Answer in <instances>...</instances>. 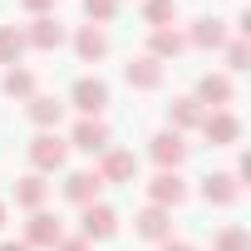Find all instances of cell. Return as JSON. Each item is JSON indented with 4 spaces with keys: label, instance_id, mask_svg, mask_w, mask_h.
I'll use <instances>...</instances> for the list:
<instances>
[{
    "label": "cell",
    "instance_id": "obj_1",
    "mask_svg": "<svg viewBox=\"0 0 251 251\" xmlns=\"http://www.w3.org/2000/svg\"><path fill=\"white\" fill-rule=\"evenodd\" d=\"M59 241H64L59 217H50V212H30V222H25V246H45V251H54Z\"/></svg>",
    "mask_w": 251,
    "mask_h": 251
},
{
    "label": "cell",
    "instance_id": "obj_2",
    "mask_svg": "<svg viewBox=\"0 0 251 251\" xmlns=\"http://www.w3.org/2000/svg\"><path fill=\"white\" fill-rule=\"evenodd\" d=\"M202 133H207V143H212V148H231V143L241 138V123H236V113L212 108V113L202 118Z\"/></svg>",
    "mask_w": 251,
    "mask_h": 251
},
{
    "label": "cell",
    "instance_id": "obj_3",
    "mask_svg": "<svg viewBox=\"0 0 251 251\" xmlns=\"http://www.w3.org/2000/svg\"><path fill=\"white\" fill-rule=\"evenodd\" d=\"M69 99H74V108H79L84 118H99V113L108 108V84H103V79H79Z\"/></svg>",
    "mask_w": 251,
    "mask_h": 251
},
{
    "label": "cell",
    "instance_id": "obj_4",
    "mask_svg": "<svg viewBox=\"0 0 251 251\" xmlns=\"http://www.w3.org/2000/svg\"><path fill=\"white\" fill-rule=\"evenodd\" d=\"M64 158H69V143H59L54 133H40V138L30 143V163H35V173H54V168H64Z\"/></svg>",
    "mask_w": 251,
    "mask_h": 251
},
{
    "label": "cell",
    "instance_id": "obj_5",
    "mask_svg": "<svg viewBox=\"0 0 251 251\" xmlns=\"http://www.w3.org/2000/svg\"><path fill=\"white\" fill-rule=\"evenodd\" d=\"M74 148H79V153H108V148H113L108 123H103V118H79V123H74Z\"/></svg>",
    "mask_w": 251,
    "mask_h": 251
},
{
    "label": "cell",
    "instance_id": "obj_6",
    "mask_svg": "<svg viewBox=\"0 0 251 251\" xmlns=\"http://www.w3.org/2000/svg\"><path fill=\"white\" fill-rule=\"evenodd\" d=\"M153 163H158L163 173H177V168L187 163V143H182V133H173V128L158 133V138H153Z\"/></svg>",
    "mask_w": 251,
    "mask_h": 251
},
{
    "label": "cell",
    "instance_id": "obj_7",
    "mask_svg": "<svg viewBox=\"0 0 251 251\" xmlns=\"http://www.w3.org/2000/svg\"><path fill=\"white\" fill-rule=\"evenodd\" d=\"M113 231H118V212L103 202H89L84 207V241H108Z\"/></svg>",
    "mask_w": 251,
    "mask_h": 251
},
{
    "label": "cell",
    "instance_id": "obj_8",
    "mask_svg": "<svg viewBox=\"0 0 251 251\" xmlns=\"http://www.w3.org/2000/svg\"><path fill=\"white\" fill-rule=\"evenodd\" d=\"M99 177H103V182H133V177H138V158H133L128 148H108L103 163H99Z\"/></svg>",
    "mask_w": 251,
    "mask_h": 251
},
{
    "label": "cell",
    "instance_id": "obj_9",
    "mask_svg": "<svg viewBox=\"0 0 251 251\" xmlns=\"http://www.w3.org/2000/svg\"><path fill=\"white\" fill-rule=\"evenodd\" d=\"M148 197H153V207H177V202H187V182L177 173H158L148 182Z\"/></svg>",
    "mask_w": 251,
    "mask_h": 251
},
{
    "label": "cell",
    "instance_id": "obj_10",
    "mask_svg": "<svg viewBox=\"0 0 251 251\" xmlns=\"http://www.w3.org/2000/svg\"><path fill=\"white\" fill-rule=\"evenodd\" d=\"M202 197H207L212 207H231V202L241 197V182H236L231 173H207V177H202Z\"/></svg>",
    "mask_w": 251,
    "mask_h": 251
},
{
    "label": "cell",
    "instance_id": "obj_11",
    "mask_svg": "<svg viewBox=\"0 0 251 251\" xmlns=\"http://www.w3.org/2000/svg\"><path fill=\"white\" fill-rule=\"evenodd\" d=\"M25 45H35V50H59V45H64V25H59L54 15H35V25L25 30Z\"/></svg>",
    "mask_w": 251,
    "mask_h": 251
},
{
    "label": "cell",
    "instance_id": "obj_12",
    "mask_svg": "<svg viewBox=\"0 0 251 251\" xmlns=\"http://www.w3.org/2000/svg\"><path fill=\"white\" fill-rule=\"evenodd\" d=\"M99 192H103V177H99V173H69V182H64V197H69L74 207L99 202Z\"/></svg>",
    "mask_w": 251,
    "mask_h": 251
},
{
    "label": "cell",
    "instance_id": "obj_13",
    "mask_svg": "<svg viewBox=\"0 0 251 251\" xmlns=\"http://www.w3.org/2000/svg\"><path fill=\"white\" fill-rule=\"evenodd\" d=\"M123 79H128L133 89H158V84H163V64H158L153 54H138V59H128Z\"/></svg>",
    "mask_w": 251,
    "mask_h": 251
},
{
    "label": "cell",
    "instance_id": "obj_14",
    "mask_svg": "<svg viewBox=\"0 0 251 251\" xmlns=\"http://www.w3.org/2000/svg\"><path fill=\"white\" fill-rule=\"evenodd\" d=\"M202 108L212 103V108H226L231 103V79L226 74H202V84H197V94H192Z\"/></svg>",
    "mask_w": 251,
    "mask_h": 251
},
{
    "label": "cell",
    "instance_id": "obj_15",
    "mask_svg": "<svg viewBox=\"0 0 251 251\" xmlns=\"http://www.w3.org/2000/svg\"><path fill=\"white\" fill-rule=\"evenodd\" d=\"M138 236H143V241H168V236H173L168 207H143V212H138Z\"/></svg>",
    "mask_w": 251,
    "mask_h": 251
},
{
    "label": "cell",
    "instance_id": "obj_16",
    "mask_svg": "<svg viewBox=\"0 0 251 251\" xmlns=\"http://www.w3.org/2000/svg\"><path fill=\"white\" fill-rule=\"evenodd\" d=\"M182 40H187V45H197V50H222V45H226V25L207 15V20H197Z\"/></svg>",
    "mask_w": 251,
    "mask_h": 251
},
{
    "label": "cell",
    "instance_id": "obj_17",
    "mask_svg": "<svg viewBox=\"0 0 251 251\" xmlns=\"http://www.w3.org/2000/svg\"><path fill=\"white\" fill-rule=\"evenodd\" d=\"M74 54H79L84 64H94V59H103V54H108V35H103L99 25H84V30L74 35Z\"/></svg>",
    "mask_w": 251,
    "mask_h": 251
},
{
    "label": "cell",
    "instance_id": "obj_18",
    "mask_svg": "<svg viewBox=\"0 0 251 251\" xmlns=\"http://www.w3.org/2000/svg\"><path fill=\"white\" fill-rule=\"evenodd\" d=\"M168 118H173V133H182V128H202L207 108H202L197 99H173V103H168Z\"/></svg>",
    "mask_w": 251,
    "mask_h": 251
},
{
    "label": "cell",
    "instance_id": "obj_19",
    "mask_svg": "<svg viewBox=\"0 0 251 251\" xmlns=\"http://www.w3.org/2000/svg\"><path fill=\"white\" fill-rule=\"evenodd\" d=\"M25 113H30V123H40V128L50 133L54 123L64 118V103H59V99H50V94H35V99L25 103Z\"/></svg>",
    "mask_w": 251,
    "mask_h": 251
},
{
    "label": "cell",
    "instance_id": "obj_20",
    "mask_svg": "<svg viewBox=\"0 0 251 251\" xmlns=\"http://www.w3.org/2000/svg\"><path fill=\"white\" fill-rule=\"evenodd\" d=\"M45 192H50V182H45L40 173H30V177H20V182H15V202H20V207H30V212H40V207H45Z\"/></svg>",
    "mask_w": 251,
    "mask_h": 251
},
{
    "label": "cell",
    "instance_id": "obj_21",
    "mask_svg": "<svg viewBox=\"0 0 251 251\" xmlns=\"http://www.w3.org/2000/svg\"><path fill=\"white\" fill-rule=\"evenodd\" d=\"M182 50H187V40H182L177 30H153V45H148V54H153L158 64H163V59H177Z\"/></svg>",
    "mask_w": 251,
    "mask_h": 251
},
{
    "label": "cell",
    "instance_id": "obj_22",
    "mask_svg": "<svg viewBox=\"0 0 251 251\" xmlns=\"http://www.w3.org/2000/svg\"><path fill=\"white\" fill-rule=\"evenodd\" d=\"M30 45H25V30H15V25H0V64H20V54H25Z\"/></svg>",
    "mask_w": 251,
    "mask_h": 251
},
{
    "label": "cell",
    "instance_id": "obj_23",
    "mask_svg": "<svg viewBox=\"0 0 251 251\" xmlns=\"http://www.w3.org/2000/svg\"><path fill=\"white\" fill-rule=\"evenodd\" d=\"M0 89H5L10 99H35V74L30 69H10L5 79H0Z\"/></svg>",
    "mask_w": 251,
    "mask_h": 251
},
{
    "label": "cell",
    "instance_id": "obj_24",
    "mask_svg": "<svg viewBox=\"0 0 251 251\" xmlns=\"http://www.w3.org/2000/svg\"><path fill=\"white\" fill-rule=\"evenodd\" d=\"M212 251H251V236H246V226H222V231L212 236Z\"/></svg>",
    "mask_w": 251,
    "mask_h": 251
},
{
    "label": "cell",
    "instance_id": "obj_25",
    "mask_svg": "<svg viewBox=\"0 0 251 251\" xmlns=\"http://www.w3.org/2000/svg\"><path fill=\"white\" fill-rule=\"evenodd\" d=\"M173 15H177V0H143V20H148V25L163 30Z\"/></svg>",
    "mask_w": 251,
    "mask_h": 251
},
{
    "label": "cell",
    "instance_id": "obj_26",
    "mask_svg": "<svg viewBox=\"0 0 251 251\" xmlns=\"http://www.w3.org/2000/svg\"><path fill=\"white\" fill-rule=\"evenodd\" d=\"M113 10H118V0H84L89 20H113Z\"/></svg>",
    "mask_w": 251,
    "mask_h": 251
},
{
    "label": "cell",
    "instance_id": "obj_27",
    "mask_svg": "<svg viewBox=\"0 0 251 251\" xmlns=\"http://www.w3.org/2000/svg\"><path fill=\"white\" fill-rule=\"evenodd\" d=\"M246 59H251V45H246V40H231V45H226V64H231V69H246Z\"/></svg>",
    "mask_w": 251,
    "mask_h": 251
},
{
    "label": "cell",
    "instance_id": "obj_28",
    "mask_svg": "<svg viewBox=\"0 0 251 251\" xmlns=\"http://www.w3.org/2000/svg\"><path fill=\"white\" fill-rule=\"evenodd\" d=\"M54 251H94V241H84V236H69V241H59Z\"/></svg>",
    "mask_w": 251,
    "mask_h": 251
},
{
    "label": "cell",
    "instance_id": "obj_29",
    "mask_svg": "<svg viewBox=\"0 0 251 251\" xmlns=\"http://www.w3.org/2000/svg\"><path fill=\"white\" fill-rule=\"evenodd\" d=\"M20 5H25L30 15H50V10H54V0H20Z\"/></svg>",
    "mask_w": 251,
    "mask_h": 251
},
{
    "label": "cell",
    "instance_id": "obj_30",
    "mask_svg": "<svg viewBox=\"0 0 251 251\" xmlns=\"http://www.w3.org/2000/svg\"><path fill=\"white\" fill-rule=\"evenodd\" d=\"M163 251H197V246H187V241H173V236H168V241H163Z\"/></svg>",
    "mask_w": 251,
    "mask_h": 251
},
{
    "label": "cell",
    "instance_id": "obj_31",
    "mask_svg": "<svg viewBox=\"0 0 251 251\" xmlns=\"http://www.w3.org/2000/svg\"><path fill=\"white\" fill-rule=\"evenodd\" d=\"M0 251H30L25 241H0Z\"/></svg>",
    "mask_w": 251,
    "mask_h": 251
},
{
    "label": "cell",
    "instance_id": "obj_32",
    "mask_svg": "<svg viewBox=\"0 0 251 251\" xmlns=\"http://www.w3.org/2000/svg\"><path fill=\"white\" fill-rule=\"evenodd\" d=\"M0 226H5V202H0Z\"/></svg>",
    "mask_w": 251,
    "mask_h": 251
}]
</instances>
